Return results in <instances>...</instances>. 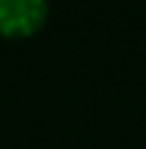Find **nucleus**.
Returning a JSON list of instances; mask_svg holds the SVG:
<instances>
[{
	"label": "nucleus",
	"instance_id": "f257e3e1",
	"mask_svg": "<svg viewBox=\"0 0 146 149\" xmlns=\"http://www.w3.org/2000/svg\"><path fill=\"white\" fill-rule=\"evenodd\" d=\"M50 6L44 0H0V36L30 39L47 25Z\"/></svg>",
	"mask_w": 146,
	"mask_h": 149
}]
</instances>
